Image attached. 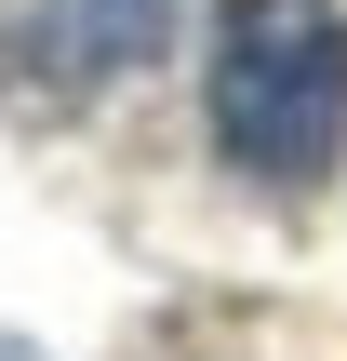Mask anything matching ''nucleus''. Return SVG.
<instances>
[{"mask_svg": "<svg viewBox=\"0 0 347 361\" xmlns=\"http://www.w3.org/2000/svg\"><path fill=\"white\" fill-rule=\"evenodd\" d=\"M214 147L254 188H321L347 147V13L334 0H227L201 54Z\"/></svg>", "mask_w": 347, "mask_h": 361, "instance_id": "f257e3e1", "label": "nucleus"}, {"mask_svg": "<svg viewBox=\"0 0 347 361\" xmlns=\"http://www.w3.org/2000/svg\"><path fill=\"white\" fill-rule=\"evenodd\" d=\"M0 361H27V348H0Z\"/></svg>", "mask_w": 347, "mask_h": 361, "instance_id": "f03ea898", "label": "nucleus"}]
</instances>
